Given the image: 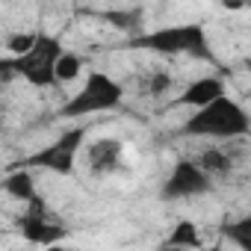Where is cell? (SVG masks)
Segmentation results:
<instances>
[{
	"label": "cell",
	"mask_w": 251,
	"mask_h": 251,
	"mask_svg": "<svg viewBox=\"0 0 251 251\" xmlns=\"http://www.w3.org/2000/svg\"><path fill=\"white\" fill-rule=\"evenodd\" d=\"M183 136H198V139H242L251 133V115L245 112V106L233 98H219L210 106L192 112L183 127Z\"/></svg>",
	"instance_id": "1"
},
{
	"label": "cell",
	"mask_w": 251,
	"mask_h": 251,
	"mask_svg": "<svg viewBox=\"0 0 251 251\" xmlns=\"http://www.w3.org/2000/svg\"><path fill=\"white\" fill-rule=\"evenodd\" d=\"M130 45H133V48L154 50V53H166V56H192V59H201V62H216L204 24L157 27V30H151V33L136 36Z\"/></svg>",
	"instance_id": "2"
},
{
	"label": "cell",
	"mask_w": 251,
	"mask_h": 251,
	"mask_svg": "<svg viewBox=\"0 0 251 251\" xmlns=\"http://www.w3.org/2000/svg\"><path fill=\"white\" fill-rule=\"evenodd\" d=\"M62 53L65 50H62V42L56 36L39 33V42H36V48L27 56H18V59L9 56V59H3V71H6V77L18 74V77H24L36 89H48V86L59 83L56 80V62H59Z\"/></svg>",
	"instance_id": "3"
},
{
	"label": "cell",
	"mask_w": 251,
	"mask_h": 251,
	"mask_svg": "<svg viewBox=\"0 0 251 251\" xmlns=\"http://www.w3.org/2000/svg\"><path fill=\"white\" fill-rule=\"evenodd\" d=\"M124 98V86L109 77L106 71H92L86 77V83L80 86V92L74 98H68V103L59 109L62 118H86V115H100V112H112Z\"/></svg>",
	"instance_id": "4"
},
{
	"label": "cell",
	"mask_w": 251,
	"mask_h": 251,
	"mask_svg": "<svg viewBox=\"0 0 251 251\" xmlns=\"http://www.w3.org/2000/svg\"><path fill=\"white\" fill-rule=\"evenodd\" d=\"M213 175L198 163V160H177L169 172V177L160 186L163 201H183V198H198L210 192Z\"/></svg>",
	"instance_id": "5"
},
{
	"label": "cell",
	"mask_w": 251,
	"mask_h": 251,
	"mask_svg": "<svg viewBox=\"0 0 251 251\" xmlns=\"http://www.w3.org/2000/svg\"><path fill=\"white\" fill-rule=\"evenodd\" d=\"M83 139H86V127H71L56 142H50L48 148H42L39 154H33L21 166H42L48 172H56V175H71L74 160H77V154L83 148Z\"/></svg>",
	"instance_id": "6"
},
{
	"label": "cell",
	"mask_w": 251,
	"mask_h": 251,
	"mask_svg": "<svg viewBox=\"0 0 251 251\" xmlns=\"http://www.w3.org/2000/svg\"><path fill=\"white\" fill-rule=\"evenodd\" d=\"M18 230H21L24 239L39 242V245H45V248L56 245V242L65 236V227H62L56 219H50V213L45 210V201H42V198H36L33 204H27V213L18 219Z\"/></svg>",
	"instance_id": "7"
},
{
	"label": "cell",
	"mask_w": 251,
	"mask_h": 251,
	"mask_svg": "<svg viewBox=\"0 0 251 251\" xmlns=\"http://www.w3.org/2000/svg\"><path fill=\"white\" fill-rule=\"evenodd\" d=\"M121 160H124V142L121 139L103 136V139L89 142V148H86V163H89V172L95 177H106V175L118 172Z\"/></svg>",
	"instance_id": "8"
},
{
	"label": "cell",
	"mask_w": 251,
	"mask_h": 251,
	"mask_svg": "<svg viewBox=\"0 0 251 251\" xmlns=\"http://www.w3.org/2000/svg\"><path fill=\"white\" fill-rule=\"evenodd\" d=\"M225 95H227V92H225L222 77L210 74V77H198V80H192V83L183 89V95H177L172 103H175V106H192V112H198V109L210 106L213 100H219V98H225Z\"/></svg>",
	"instance_id": "9"
},
{
	"label": "cell",
	"mask_w": 251,
	"mask_h": 251,
	"mask_svg": "<svg viewBox=\"0 0 251 251\" xmlns=\"http://www.w3.org/2000/svg\"><path fill=\"white\" fill-rule=\"evenodd\" d=\"M3 189H6L9 198H15V201H21V204H33V201L39 198V195H36V180H33V175H30L27 166L6 172V177H3Z\"/></svg>",
	"instance_id": "10"
},
{
	"label": "cell",
	"mask_w": 251,
	"mask_h": 251,
	"mask_svg": "<svg viewBox=\"0 0 251 251\" xmlns=\"http://www.w3.org/2000/svg\"><path fill=\"white\" fill-rule=\"evenodd\" d=\"M166 245H172V248H180V251H189V248H201V233H198V225L195 222H189V219H183V222H177L175 227H172V233L166 236Z\"/></svg>",
	"instance_id": "11"
},
{
	"label": "cell",
	"mask_w": 251,
	"mask_h": 251,
	"mask_svg": "<svg viewBox=\"0 0 251 251\" xmlns=\"http://www.w3.org/2000/svg\"><path fill=\"white\" fill-rule=\"evenodd\" d=\"M222 233L227 236L230 245H236L239 251H251V216H239V219H230Z\"/></svg>",
	"instance_id": "12"
},
{
	"label": "cell",
	"mask_w": 251,
	"mask_h": 251,
	"mask_svg": "<svg viewBox=\"0 0 251 251\" xmlns=\"http://www.w3.org/2000/svg\"><path fill=\"white\" fill-rule=\"evenodd\" d=\"M198 163H201V166H204V169H207L213 177H216V175H227V172L233 169V160H230V154H225L219 145L207 148V151L201 154V160H198Z\"/></svg>",
	"instance_id": "13"
},
{
	"label": "cell",
	"mask_w": 251,
	"mask_h": 251,
	"mask_svg": "<svg viewBox=\"0 0 251 251\" xmlns=\"http://www.w3.org/2000/svg\"><path fill=\"white\" fill-rule=\"evenodd\" d=\"M80 71H83V59L77 56V53H62L59 56V62H56V80L59 83H71V80H77L80 77Z\"/></svg>",
	"instance_id": "14"
},
{
	"label": "cell",
	"mask_w": 251,
	"mask_h": 251,
	"mask_svg": "<svg viewBox=\"0 0 251 251\" xmlns=\"http://www.w3.org/2000/svg\"><path fill=\"white\" fill-rule=\"evenodd\" d=\"M36 42H39V33H18V36H12L6 42V48H9L12 59H18V56H27L36 48Z\"/></svg>",
	"instance_id": "15"
},
{
	"label": "cell",
	"mask_w": 251,
	"mask_h": 251,
	"mask_svg": "<svg viewBox=\"0 0 251 251\" xmlns=\"http://www.w3.org/2000/svg\"><path fill=\"white\" fill-rule=\"evenodd\" d=\"M169 86H172V77H169L166 71H154V74H148V80H145V92H148L151 98L166 95V92H169Z\"/></svg>",
	"instance_id": "16"
},
{
	"label": "cell",
	"mask_w": 251,
	"mask_h": 251,
	"mask_svg": "<svg viewBox=\"0 0 251 251\" xmlns=\"http://www.w3.org/2000/svg\"><path fill=\"white\" fill-rule=\"evenodd\" d=\"M157 251H180V248H172V245H166V242H163V245H160Z\"/></svg>",
	"instance_id": "17"
},
{
	"label": "cell",
	"mask_w": 251,
	"mask_h": 251,
	"mask_svg": "<svg viewBox=\"0 0 251 251\" xmlns=\"http://www.w3.org/2000/svg\"><path fill=\"white\" fill-rule=\"evenodd\" d=\"M198 251H225V248H219V245H207V248H198Z\"/></svg>",
	"instance_id": "18"
},
{
	"label": "cell",
	"mask_w": 251,
	"mask_h": 251,
	"mask_svg": "<svg viewBox=\"0 0 251 251\" xmlns=\"http://www.w3.org/2000/svg\"><path fill=\"white\" fill-rule=\"evenodd\" d=\"M45 251H65V248H59V245H50V248H45Z\"/></svg>",
	"instance_id": "19"
}]
</instances>
